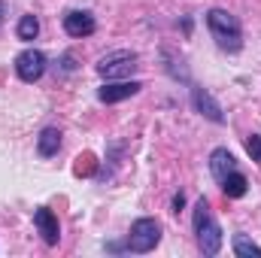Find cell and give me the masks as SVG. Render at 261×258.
Here are the masks:
<instances>
[{
	"label": "cell",
	"instance_id": "cell-1",
	"mask_svg": "<svg viewBox=\"0 0 261 258\" xmlns=\"http://www.w3.org/2000/svg\"><path fill=\"white\" fill-rule=\"evenodd\" d=\"M206 28H210V34H213V40H216L219 49H225V52H240L243 49L240 21L228 9H210L206 12Z\"/></svg>",
	"mask_w": 261,
	"mask_h": 258
},
{
	"label": "cell",
	"instance_id": "cell-2",
	"mask_svg": "<svg viewBox=\"0 0 261 258\" xmlns=\"http://www.w3.org/2000/svg\"><path fill=\"white\" fill-rule=\"evenodd\" d=\"M195 234H197V246L203 255H216L222 249V228L219 222L210 216V203L206 197H200L195 203Z\"/></svg>",
	"mask_w": 261,
	"mask_h": 258
},
{
	"label": "cell",
	"instance_id": "cell-3",
	"mask_svg": "<svg viewBox=\"0 0 261 258\" xmlns=\"http://www.w3.org/2000/svg\"><path fill=\"white\" fill-rule=\"evenodd\" d=\"M158 243H161V225H158L155 219H137V222L130 225L128 243H125L122 249L137 252V255H146V252H152Z\"/></svg>",
	"mask_w": 261,
	"mask_h": 258
},
{
	"label": "cell",
	"instance_id": "cell-4",
	"mask_svg": "<svg viewBox=\"0 0 261 258\" xmlns=\"http://www.w3.org/2000/svg\"><path fill=\"white\" fill-rule=\"evenodd\" d=\"M137 67H140L137 64V55L119 49V52H110V55H103V58L97 61V73H100L103 79H125V76H130Z\"/></svg>",
	"mask_w": 261,
	"mask_h": 258
},
{
	"label": "cell",
	"instance_id": "cell-5",
	"mask_svg": "<svg viewBox=\"0 0 261 258\" xmlns=\"http://www.w3.org/2000/svg\"><path fill=\"white\" fill-rule=\"evenodd\" d=\"M15 73H18L21 82H37L46 73V55L40 49H24L15 58Z\"/></svg>",
	"mask_w": 261,
	"mask_h": 258
},
{
	"label": "cell",
	"instance_id": "cell-6",
	"mask_svg": "<svg viewBox=\"0 0 261 258\" xmlns=\"http://www.w3.org/2000/svg\"><path fill=\"white\" fill-rule=\"evenodd\" d=\"M34 225H37V231L43 234V240H46L49 246H58V240H61V228H58V216H55L49 207H37V213H34Z\"/></svg>",
	"mask_w": 261,
	"mask_h": 258
},
{
	"label": "cell",
	"instance_id": "cell-7",
	"mask_svg": "<svg viewBox=\"0 0 261 258\" xmlns=\"http://www.w3.org/2000/svg\"><path fill=\"white\" fill-rule=\"evenodd\" d=\"M143 88V82H110V85H103V88H97V100L100 104H119V100H128L134 97L137 91Z\"/></svg>",
	"mask_w": 261,
	"mask_h": 258
},
{
	"label": "cell",
	"instance_id": "cell-8",
	"mask_svg": "<svg viewBox=\"0 0 261 258\" xmlns=\"http://www.w3.org/2000/svg\"><path fill=\"white\" fill-rule=\"evenodd\" d=\"M94 28H97V21H94V15H91V12L73 9V12H67V15H64V31L70 34V37H91V34H94Z\"/></svg>",
	"mask_w": 261,
	"mask_h": 258
},
{
	"label": "cell",
	"instance_id": "cell-9",
	"mask_svg": "<svg viewBox=\"0 0 261 258\" xmlns=\"http://www.w3.org/2000/svg\"><path fill=\"white\" fill-rule=\"evenodd\" d=\"M192 104H195L197 113H200V116H206L210 122H216V125H222V122H225V116H222V107L213 100V94H210V91L195 88V91H192Z\"/></svg>",
	"mask_w": 261,
	"mask_h": 258
},
{
	"label": "cell",
	"instance_id": "cell-10",
	"mask_svg": "<svg viewBox=\"0 0 261 258\" xmlns=\"http://www.w3.org/2000/svg\"><path fill=\"white\" fill-rule=\"evenodd\" d=\"M237 170V161H234V155L228 152V149H213V155H210V173L222 183L228 173H234Z\"/></svg>",
	"mask_w": 261,
	"mask_h": 258
},
{
	"label": "cell",
	"instance_id": "cell-11",
	"mask_svg": "<svg viewBox=\"0 0 261 258\" xmlns=\"http://www.w3.org/2000/svg\"><path fill=\"white\" fill-rule=\"evenodd\" d=\"M58 149H61V131L58 128H43V134L37 137V152H40L43 158H52V155H58Z\"/></svg>",
	"mask_w": 261,
	"mask_h": 258
},
{
	"label": "cell",
	"instance_id": "cell-12",
	"mask_svg": "<svg viewBox=\"0 0 261 258\" xmlns=\"http://www.w3.org/2000/svg\"><path fill=\"white\" fill-rule=\"evenodd\" d=\"M246 189H249V183H246V176L243 173H228L225 179H222V192L228 194V197H243L246 194Z\"/></svg>",
	"mask_w": 261,
	"mask_h": 258
},
{
	"label": "cell",
	"instance_id": "cell-13",
	"mask_svg": "<svg viewBox=\"0 0 261 258\" xmlns=\"http://www.w3.org/2000/svg\"><path fill=\"white\" fill-rule=\"evenodd\" d=\"M234 255L237 258H261V246L252 243L246 234H234Z\"/></svg>",
	"mask_w": 261,
	"mask_h": 258
},
{
	"label": "cell",
	"instance_id": "cell-14",
	"mask_svg": "<svg viewBox=\"0 0 261 258\" xmlns=\"http://www.w3.org/2000/svg\"><path fill=\"white\" fill-rule=\"evenodd\" d=\"M15 34H18V40H24V43H28V40H37V34H40V21H37V15H21Z\"/></svg>",
	"mask_w": 261,
	"mask_h": 258
},
{
	"label": "cell",
	"instance_id": "cell-15",
	"mask_svg": "<svg viewBox=\"0 0 261 258\" xmlns=\"http://www.w3.org/2000/svg\"><path fill=\"white\" fill-rule=\"evenodd\" d=\"M246 152L252 155V161H261V134H252L246 140Z\"/></svg>",
	"mask_w": 261,
	"mask_h": 258
},
{
	"label": "cell",
	"instance_id": "cell-16",
	"mask_svg": "<svg viewBox=\"0 0 261 258\" xmlns=\"http://www.w3.org/2000/svg\"><path fill=\"white\" fill-rule=\"evenodd\" d=\"M182 207H186V194L179 192V194H176V197H173V213H179Z\"/></svg>",
	"mask_w": 261,
	"mask_h": 258
},
{
	"label": "cell",
	"instance_id": "cell-17",
	"mask_svg": "<svg viewBox=\"0 0 261 258\" xmlns=\"http://www.w3.org/2000/svg\"><path fill=\"white\" fill-rule=\"evenodd\" d=\"M3 18H6V3L0 0V24H3Z\"/></svg>",
	"mask_w": 261,
	"mask_h": 258
}]
</instances>
